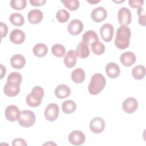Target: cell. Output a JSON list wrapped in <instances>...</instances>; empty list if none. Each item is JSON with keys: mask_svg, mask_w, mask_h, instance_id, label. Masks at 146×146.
<instances>
[{"mask_svg": "<svg viewBox=\"0 0 146 146\" xmlns=\"http://www.w3.org/2000/svg\"><path fill=\"white\" fill-rule=\"evenodd\" d=\"M131 30L127 26H120L116 31L115 39V46L120 50L127 48L129 44Z\"/></svg>", "mask_w": 146, "mask_h": 146, "instance_id": "obj_1", "label": "cell"}, {"mask_svg": "<svg viewBox=\"0 0 146 146\" xmlns=\"http://www.w3.org/2000/svg\"><path fill=\"white\" fill-rule=\"evenodd\" d=\"M106 84V78L102 74L99 73L94 74L88 87L89 93L92 95H98L104 88Z\"/></svg>", "mask_w": 146, "mask_h": 146, "instance_id": "obj_2", "label": "cell"}, {"mask_svg": "<svg viewBox=\"0 0 146 146\" xmlns=\"http://www.w3.org/2000/svg\"><path fill=\"white\" fill-rule=\"evenodd\" d=\"M44 96V90L40 86H35L26 96V102L29 106L36 107L40 106Z\"/></svg>", "mask_w": 146, "mask_h": 146, "instance_id": "obj_3", "label": "cell"}, {"mask_svg": "<svg viewBox=\"0 0 146 146\" xmlns=\"http://www.w3.org/2000/svg\"><path fill=\"white\" fill-rule=\"evenodd\" d=\"M35 119L36 117L35 113L33 111L23 110L21 111L18 123L21 127L29 128L34 125Z\"/></svg>", "mask_w": 146, "mask_h": 146, "instance_id": "obj_4", "label": "cell"}, {"mask_svg": "<svg viewBox=\"0 0 146 146\" xmlns=\"http://www.w3.org/2000/svg\"><path fill=\"white\" fill-rule=\"evenodd\" d=\"M44 114L45 118L47 120L50 121L56 120L59 114L58 106L55 103L49 104L45 108Z\"/></svg>", "mask_w": 146, "mask_h": 146, "instance_id": "obj_5", "label": "cell"}, {"mask_svg": "<svg viewBox=\"0 0 146 146\" xmlns=\"http://www.w3.org/2000/svg\"><path fill=\"white\" fill-rule=\"evenodd\" d=\"M118 21L121 26H127L132 21V14L129 9L123 7L119 9L117 13Z\"/></svg>", "mask_w": 146, "mask_h": 146, "instance_id": "obj_6", "label": "cell"}, {"mask_svg": "<svg viewBox=\"0 0 146 146\" xmlns=\"http://www.w3.org/2000/svg\"><path fill=\"white\" fill-rule=\"evenodd\" d=\"M21 112L16 106L11 104L6 107L5 110V116L6 119L10 121H15L18 120Z\"/></svg>", "mask_w": 146, "mask_h": 146, "instance_id": "obj_7", "label": "cell"}, {"mask_svg": "<svg viewBox=\"0 0 146 146\" xmlns=\"http://www.w3.org/2000/svg\"><path fill=\"white\" fill-rule=\"evenodd\" d=\"M68 139L70 143L72 145H80L84 143L86 136L81 131L74 130L70 133Z\"/></svg>", "mask_w": 146, "mask_h": 146, "instance_id": "obj_8", "label": "cell"}, {"mask_svg": "<svg viewBox=\"0 0 146 146\" xmlns=\"http://www.w3.org/2000/svg\"><path fill=\"white\" fill-rule=\"evenodd\" d=\"M105 122L100 117H94L90 123V129L94 133H102L105 128Z\"/></svg>", "mask_w": 146, "mask_h": 146, "instance_id": "obj_9", "label": "cell"}, {"mask_svg": "<svg viewBox=\"0 0 146 146\" xmlns=\"http://www.w3.org/2000/svg\"><path fill=\"white\" fill-rule=\"evenodd\" d=\"M113 32V27L110 23L104 24L100 29V36L103 40L106 42H109L112 39Z\"/></svg>", "mask_w": 146, "mask_h": 146, "instance_id": "obj_10", "label": "cell"}, {"mask_svg": "<svg viewBox=\"0 0 146 146\" xmlns=\"http://www.w3.org/2000/svg\"><path fill=\"white\" fill-rule=\"evenodd\" d=\"M138 107V102L135 98L130 97L126 98L122 103L123 110L127 113H132Z\"/></svg>", "mask_w": 146, "mask_h": 146, "instance_id": "obj_11", "label": "cell"}, {"mask_svg": "<svg viewBox=\"0 0 146 146\" xmlns=\"http://www.w3.org/2000/svg\"><path fill=\"white\" fill-rule=\"evenodd\" d=\"M20 91V84L12 82H7L3 87L4 94L9 97H14L17 95Z\"/></svg>", "mask_w": 146, "mask_h": 146, "instance_id": "obj_12", "label": "cell"}, {"mask_svg": "<svg viewBox=\"0 0 146 146\" xmlns=\"http://www.w3.org/2000/svg\"><path fill=\"white\" fill-rule=\"evenodd\" d=\"M83 24L80 20L73 19L67 26V31L72 35H77L81 33L83 30Z\"/></svg>", "mask_w": 146, "mask_h": 146, "instance_id": "obj_13", "label": "cell"}, {"mask_svg": "<svg viewBox=\"0 0 146 146\" xmlns=\"http://www.w3.org/2000/svg\"><path fill=\"white\" fill-rule=\"evenodd\" d=\"M107 16L106 10L103 7H98L94 9L91 14L92 19L96 22L99 23L106 19Z\"/></svg>", "mask_w": 146, "mask_h": 146, "instance_id": "obj_14", "label": "cell"}, {"mask_svg": "<svg viewBox=\"0 0 146 146\" xmlns=\"http://www.w3.org/2000/svg\"><path fill=\"white\" fill-rule=\"evenodd\" d=\"M26 38L25 33L20 29H14L10 34V41L16 44H20L22 43Z\"/></svg>", "mask_w": 146, "mask_h": 146, "instance_id": "obj_15", "label": "cell"}, {"mask_svg": "<svg viewBox=\"0 0 146 146\" xmlns=\"http://www.w3.org/2000/svg\"><path fill=\"white\" fill-rule=\"evenodd\" d=\"M43 15L42 11L38 9L30 10L27 14L29 22L31 24H38L43 19Z\"/></svg>", "mask_w": 146, "mask_h": 146, "instance_id": "obj_16", "label": "cell"}, {"mask_svg": "<svg viewBox=\"0 0 146 146\" xmlns=\"http://www.w3.org/2000/svg\"><path fill=\"white\" fill-rule=\"evenodd\" d=\"M136 59L135 54L130 51H127L123 53L120 57L121 64L126 67L133 65L136 62Z\"/></svg>", "mask_w": 146, "mask_h": 146, "instance_id": "obj_17", "label": "cell"}, {"mask_svg": "<svg viewBox=\"0 0 146 146\" xmlns=\"http://www.w3.org/2000/svg\"><path fill=\"white\" fill-rule=\"evenodd\" d=\"M54 94L56 98L59 99H64L70 96L71 94V90L67 85L60 84L55 89Z\"/></svg>", "mask_w": 146, "mask_h": 146, "instance_id": "obj_18", "label": "cell"}, {"mask_svg": "<svg viewBox=\"0 0 146 146\" xmlns=\"http://www.w3.org/2000/svg\"><path fill=\"white\" fill-rule=\"evenodd\" d=\"M106 72L108 77L112 79L116 78L120 73V67L116 63H108L106 66Z\"/></svg>", "mask_w": 146, "mask_h": 146, "instance_id": "obj_19", "label": "cell"}, {"mask_svg": "<svg viewBox=\"0 0 146 146\" xmlns=\"http://www.w3.org/2000/svg\"><path fill=\"white\" fill-rule=\"evenodd\" d=\"M25 58L21 54H15L10 59V64L11 66L15 69L22 68L25 66Z\"/></svg>", "mask_w": 146, "mask_h": 146, "instance_id": "obj_20", "label": "cell"}, {"mask_svg": "<svg viewBox=\"0 0 146 146\" xmlns=\"http://www.w3.org/2000/svg\"><path fill=\"white\" fill-rule=\"evenodd\" d=\"M97 41H99L98 35L93 30H88L83 35L82 42L88 46Z\"/></svg>", "mask_w": 146, "mask_h": 146, "instance_id": "obj_21", "label": "cell"}, {"mask_svg": "<svg viewBox=\"0 0 146 146\" xmlns=\"http://www.w3.org/2000/svg\"><path fill=\"white\" fill-rule=\"evenodd\" d=\"M76 55L75 51L69 50L66 54L63 59L64 64L67 68H72L75 66L76 63Z\"/></svg>", "mask_w": 146, "mask_h": 146, "instance_id": "obj_22", "label": "cell"}, {"mask_svg": "<svg viewBox=\"0 0 146 146\" xmlns=\"http://www.w3.org/2000/svg\"><path fill=\"white\" fill-rule=\"evenodd\" d=\"M75 52L76 56L81 59L86 58L90 55V49L88 46L83 42L79 43Z\"/></svg>", "mask_w": 146, "mask_h": 146, "instance_id": "obj_23", "label": "cell"}, {"mask_svg": "<svg viewBox=\"0 0 146 146\" xmlns=\"http://www.w3.org/2000/svg\"><path fill=\"white\" fill-rule=\"evenodd\" d=\"M86 74L84 70L78 68L74 70L71 73V79L75 83H82L84 82Z\"/></svg>", "mask_w": 146, "mask_h": 146, "instance_id": "obj_24", "label": "cell"}, {"mask_svg": "<svg viewBox=\"0 0 146 146\" xmlns=\"http://www.w3.org/2000/svg\"><path fill=\"white\" fill-rule=\"evenodd\" d=\"M33 52L34 55L37 57H43L47 54L48 52V48L46 44L39 43L34 46Z\"/></svg>", "mask_w": 146, "mask_h": 146, "instance_id": "obj_25", "label": "cell"}, {"mask_svg": "<svg viewBox=\"0 0 146 146\" xmlns=\"http://www.w3.org/2000/svg\"><path fill=\"white\" fill-rule=\"evenodd\" d=\"M145 75V68L143 65H137L132 70V75L136 80L143 79Z\"/></svg>", "mask_w": 146, "mask_h": 146, "instance_id": "obj_26", "label": "cell"}, {"mask_svg": "<svg viewBox=\"0 0 146 146\" xmlns=\"http://www.w3.org/2000/svg\"><path fill=\"white\" fill-rule=\"evenodd\" d=\"M76 103L72 100H67L62 103V109L64 113L71 114L76 110Z\"/></svg>", "mask_w": 146, "mask_h": 146, "instance_id": "obj_27", "label": "cell"}, {"mask_svg": "<svg viewBox=\"0 0 146 146\" xmlns=\"http://www.w3.org/2000/svg\"><path fill=\"white\" fill-rule=\"evenodd\" d=\"M9 20L11 24L15 26H21L25 23L24 17L18 13L11 14L9 17Z\"/></svg>", "mask_w": 146, "mask_h": 146, "instance_id": "obj_28", "label": "cell"}, {"mask_svg": "<svg viewBox=\"0 0 146 146\" xmlns=\"http://www.w3.org/2000/svg\"><path fill=\"white\" fill-rule=\"evenodd\" d=\"M91 50L94 54L96 55H100L103 54L106 50L105 46L102 42L99 41L95 42L91 45Z\"/></svg>", "mask_w": 146, "mask_h": 146, "instance_id": "obj_29", "label": "cell"}, {"mask_svg": "<svg viewBox=\"0 0 146 146\" xmlns=\"http://www.w3.org/2000/svg\"><path fill=\"white\" fill-rule=\"evenodd\" d=\"M51 52L54 56L61 58L65 55L66 48L62 44L57 43L52 46Z\"/></svg>", "mask_w": 146, "mask_h": 146, "instance_id": "obj_30", "label": "cell"}, {"mask_svg": "<svg viewBox=\"0 0 146 146\" xmlns=\"http://www.w3.org/2000/svg\"><path fill=\"white\" fill-rule=\"evenodd\" d=\"M56 18L58 22L61 23L66 22L70 18L69 13L63 9L59 10L56 14Z\"/></svg>", "mask_w": 146, "mask_h": 146, "instance_id": "obj_31", "label": "cell"}, {"mask_svg": "<svg viewBox=\"0 0 146 146\" xmlns=\"http://www.w3.org/2000/svg\"><path fill=\"white\" fill-rule=\"evenodd\" d=\"M11 7L17 10H21L24 9L27 5L26 0H11L10 1Z\"/></svg>", "mask_w": 146, "mask_h": 146, "instance_id": "obj_32", "label": "cell"}, {"mask_svg": "<svg viewBox=\"0 0 146 146\" xmlns=\"http://www.w3.org/2000/svg\"><path fill=\"white\" fill-rule=\"evenodd\" d=\"M64 6L71 11H75L79 7V2L77 0H67L61 1Z\"/></svg>", "mask_w": 146, "mask_h": 146, "instance_id": "obj_33", "label": "cell"}, {"mask_svg": "<svg viewBox=\"0 0 146 146\" xmlns=\"http://www.w3.org/2000/svg\"><path fill=\"white\" fill-rule=\"evenodd\" d=\"M22 80V76L18 72H12L7 76V82H12L21 84Z\"/></svg>", "mask_w": 146, "mask_h": 146, "instance_id": "obj_34", "label": "cell"}, {"mask_svg": "<svg viewBox=\"0 0 146 146\" xmlns=\"http://www.w3.org/2000/svg\"><path fill=\"white\" fill-rule=\"evenodd\" d=\"M137 13L139 16V19H138L139 23L143 26H145L146 21H145V12L144 9L141 7L138 8Z\"/></svg>", "mask_w": 146, "mask_h": 146, "instance_id": "obj_35", "label": "cell"}, {"mask_svg": "<svg viewBox=\"0 0 146 146\" xmlns=\"http://www.w3.org/2000/svg\"><path fill=\"white\" fill-rule=\"evenodd\" d=\"M144 1L143 0L141 1H134V0H129L128 1L129 5L132 8H139L142 6L144 4Z\"/></svg>", "mask_w": 146, "mask_h": 146, "instance_id": "obj_36", "label": "cell"}, {"mask_svg": "<svg viewBox=\"0 0 146 146\" xmlns=\"http://www.w3.org/2000/svg\"><path fill=\"white\" fill-rule=\"evenodd\" d=\"M12 145H27V143L26 141L21 138H16L14 139L12 141Z\"/></svg>", "mask_w": 146, "mask_h": 146, "instance_id": "obj_37", "label": "cell"}, {"mask_svg": "<svg viewBox=\"0 0 146 146\" xmlns=\"http://www.w3.org/2000/svg\"><path fill=\"white\" fill-rule=\"evenodd\" d=\"M0 27L1 31V37L3 38L6 36L8 32V28L7 25L3 23L2 22H0Z\"/></svg>", "mask_w": 146, "mask_h": 146, "instance_id": "obj_38", "label": "cell"}, {"mask_svg": "<svg viewBox=\"0 0 146 146\" xmlns=\"http://www.w3.org/2000/svg\"><path fill=\"white\" fill-rule=\"evenodd\" d=\"M29 2L34 6H43L46 2V0H30Z\"/></svg>", "mask_w": 146, "mask_h": 146, "instance_id": "obj_39", "label": "cell"}, {"mask_svg": "<svg viewBox=\"0 0 146 146\" xmlns=\"http://www.w3.org/2000/svg\"><path fill=\"white\" fill-rule=\"evenodd\" d=\"M6 74V68L2 64H1V79H2L3 77Z\"/></svg>", "mask_w": 146, "mask_h": 146, "instance_id": "obj_40", "label": "cell"}, {"mask_svg": "<svg viewBox=\"0 0 146 146\" xmlns=\"http://www.w3.org/2000/svg\"><path fill=\"white\" fill-rule=\"evenodd\" d=\"M89 3H98L100 2V1H88Z\"/></svg>", "mask_w": 146, "mask_h": 146, "instance_id": "obj_41", "label": "cell"}]
</instances>
